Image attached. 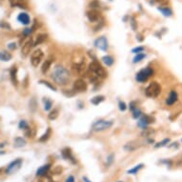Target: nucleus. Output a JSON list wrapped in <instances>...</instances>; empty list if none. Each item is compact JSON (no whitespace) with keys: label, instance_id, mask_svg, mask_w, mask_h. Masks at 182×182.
Listing matches in <instances>:
<instances>
[{"label":"nucleus","instance_id":"46","mask_svg":"<svg viewBox=\"0 0 182 182\" xmlns=\"http://www.w3.org/2000/svg\"><path fill=\"white\" fill-rule=\"evenodd\" d=\"M8 48L10 50H14V49H16V43H11V44L8 45Z\"/></svg>","mask_w":182,"mask_h":182},{"label":"nucleus","instance_id":"18","mask_svg":"<svg viewBox=\"0 0 182 182\" xmlns=\"http://www.w3.org/2000/svg\"><path fill=\"white\" fill-rule=\"evenodd\" d=\"M72 69H74V71L76 72V74L81 75V74H83V72H85V63L82 61V62L74 64V65H72Z\"/></svg>","mask_w":182,"mask_h":182},{"label":"nucleus","instance_id":"24","mask_svg":"<svg viewBox=\"0 0 182 182\" xmlns=\"http://www.w3.org/2000/svg\"><path fill=\"white\" fill-rule=\"evenodd\" d=\"M157 9H158L159 12H161L163 16H166V17H170L172 14H173L172 10L169 8L168 6H167V7H161V8H157Z\"/></svg>","mask_w":182,"mask_h":182},{"label":"nucleus","instance_id":"34","mask_svg":"<svg viewBox=\"0 0 182 182\" xmlns=\"http://www.w3.org/2000/svg\"><path fill=\"white\" fill-rule=\"evenodd\" d=\"M89 7L91 8V10H97L100 8V3L97 1V0H93L89 4Z\"/></svg>","mask_w":182,"mask_h":182},{"label":"nucleus","instance_id":"36","mask_svg":"<svg viewBox=\"0 0 182 182\" xmlns=\"http://www.w3.org/2000/svg\"><path fill=\"white\" fill-rule=\"evenodd\" d=\"M39 83L40 84H43V85H45V86H47L49 89H51V90H53V91H56V88L53 85V84H51L50 82H48V81H46V80H40L39 81Z\"/></svg>","mask_w":182,"mask_h":182},{"label":"nucleus","instance_id":"4","mask_svg":"<svg viewBox=\"0 0 182 182\" xmlns=\"http://www.w3.org/2000/svg\"><path fill=\"white\" fill-rule=\"evenodd\" d=\"M112 126H113V121L100 119V120L96 121L92 125V130L93 132H103V131L110 129Z\"/></svg>","mask_w":182,"mask_h":182},{"label":"nucleus","instance_id":"2","mask_svg":"<svg viewBox=\"0 0 182 182\" xmlns=\"http://www.w3.org/2000/svg\"><path fill=\"white\" fill-rule=\"evenodd\" d=\"M89 71L93 72L97 77L99 78H106L107 77V72L104 70V68L97 61H93L89 65Z\"/></svg>","mask_w":182,"mask_h":182},{"label":"nucleus","instance_id":"32","mask_svg":"<svg viewBox=\"0 0 182 182\" xmlns=\"http://www.w3.org/2000/svg\"><path fill=\"white\" fill-rule=\"evenodd\" d=\"M143 164H138V165H136L135 167V168H133V169H131V170H129L127 173H130V174H135L138 171H139V170H141L142 168H143Z\"/></svg>","mask_w":182,"mask_h":182},{"label":"nucleus","instance_id":"8","mask_svg":"<svg viewBox=\"0 0 182 182\" xmlns=\"http://www.w3.org/2000/svg\"><path fill=\"white\" fill-rule=\"evenodd\" d=\"M154 120H155L154 117H152L150 115H141L139 117V120L137 122V125H138V127H140L144 130L147 128V126L149 124L154 122Z\"/></svg>","mask_w":182,"mask_h":182},{"label":"nucleus","instance_id":"50","mask_svg":"<svg viewBox=\"0 0 182 182\" xmlns=\"http://www.w3.org/2000/svg\"><path fill=\"white\" fill-rule=\"evenodd\" d=\"M118 182H121V181H118Z\"/></svg>","mask_w":182,"mask_h":182},{"label":"nucleus","instance_id":"7","mask_svg":"<svg viewBox=\"0 0 182 182\" xmlns=\"http://www.w3.org/2000/svg\"><path fill=\"white\" fill-rule=\"evenodd\" d=\"M22 159L21 158H17L16 160H13V161H12L8 167H7V169H6V173H8V174H12L13 173H16L20 167L21 165H22Z\"/></svg>","mask_w":182,"mask_h":182},{"label":"nucleus","instance_id":"3","mask_svg":"<svg viewBox=\"0 0 182 182\" xmlns=\"http://www.w3.org/2000/svg\"><path fill=\"white\" fill-rule=\"evenodd\" d=\"M160 93H161V86L156 81L150 83V85L147 87L146 90H145L146 96L148 97H152V98L157 97L160 94Z\"/></svg>","mask_w":182,"mask_h":182},{"label":"nucleus","instance_id":"39","mask_svg":"<svg viewBox=\"0 0 182 182\" xmlns=\"http://www.w3.org/2000/svg\"><path fill=\"white\" fill-rule=\"evenodd\" d=\"M18 127H19L20 130H25V131L27 129H29V125H28V123L25 120H21L19 122V124H18Z\"/></svg>","mask_w":182,"mask_h":182},{"label":"nucleus","instance_id":"23","mask_svg":"<svg viewBox=\"0 0 182 182\" xmlns=\"http://www.w3.org/2000/svg\"><path fill=\"white\" fill-rule=\"evenodd\" d=\"M46 39H47V34L46 33H40V34H38V36L36 37V40L33 42V47L41 44V43H43Z\"/></svg>","mask_w":182,"mask_h":182},{"label":"nucleus","instance_id":"31","mask_svg":"<svg viewBox=\"0 0 182 182\" xmlns=\"http://www.w3.org/2000/svg\"><path fill=\"white\" fill-rule=\"evenodd\" d=\"M154 130L151 129V128H146V129H144L143 130V132L141 133V135L142 136H146V137H150L152 136V135L154 134Z\"/></svg>","mask_w":182,"mask_h":182},{"label":"nucleus","instance_id":"16","mask_svg":"<svg viewBox=\"0 0 182 182\" xmlns=\"http://www.w3.org/2000/svg\"><path fill=\"white\" fill-rule=\"evenodd\" d=\"M10 4L12 7L27 9V0H10Z\"/></svg>","mask_w":182,"mask_h":182},{"label":"nucleus","instance_id":"28","mask_svg":"<svg viewBox=\"0 0 182 182\" xmlns=\"http://www.w3.org/2000/svg\"><path fill=\"white\" fill-rule=\"evenodd\" d=\"M104 100H105V97L103 96H94L93 98H92L91 99V102L93 105H98L101 102H103Z\"/></svg>","mask_w":182,"mask_h":182},{"label":"nucleus","instance_id":"17","mask_svg":"<svg viewBox=\"0 0 182 182\" xmlns=\"http://www.w3.org/2000/svg\"><path fill=\"white\" fill-rule=\"evenodd\" d=\"M140 144L137 141H130L127 144H125L124 146V150H126L127 152H133L135 150H136L137 148H139Z\"/></svg>","mask_w":182,"mask_h":182},{"label":"nucleus","instance_id":"48","mask_svg":"<svg viewBox=\"0 0 182 182\" xmlns=\"http://www.w3.org/2000/svg\"><path fill=\"white\" fill-rule=\"evenodd\" d=\"M66 182H75V177L72 176H70L67 179H66Z\"/></svg>","mask_w":182,"mask_h":182},{"label":"nucleus","instance_id":"30","mask_svg":"<svg viewBox=\"0 0 182 182\" xmlns=\"http://www.w3.org/2000/svg\"><path fill=\"white\" fill-rule=\"evenodd\" d=\"M146 57V54H145L144 53H140V54H137L135 56V58H134V60H133V62L134 63H138V62H140V61H142L144 58Z\"/></svg>","mask_w":182,"mask_h":182},{"label":"nucleus","instance_id":"41","mask_svg":"<svg viewBox=\"0 0 182 182\" xmlns=\"http://www.w3.org/2000/svg\"><path fill=\"white\" fill-rule=\"evenodd\" d=\"M118 108H119V110L122 111V112L126 111V109H127L126 103H125V102H123V101H119V103H118Z\"/></svg>","mask_w":182,"mask_h":182},{"label":"nucleus","instance_id":"9","mask_svg":"<svg viewBox=\"0 0 182 182\" xmlns=\"http://www.w3.org/2000/svg\"><path fill=\"white\" fill-rule=\"evenodd\" d=\"M94 45H96V47L101 51H107L108 49V40L106 39V37H104V36H101V37L97 38L96 41H94Z\"/></svg>","mask_w":182,"mask_h":182},{"label":"nucleus","instance_id":"20","mask_svg":"<svg viewBox=\"0 0 182 182\" xmlns=\"http://www.w3.org/2000/svg\"><path fill=\"white\" fill-rule=\"evenodd\" d=\"M52 63H53V58L52 57L47 58V59L44 61V63L42 64V67H41V72H43V74H46V72L49 71Z\"/></svg>","mask_w":182,"mask_h":182},{"label":"nucleus","instance_id":"22","mask_svg":"<svg viewBox=\"0 0 182 182\" xmlns=\"http://www.w3.org/2000/svg\"><path fill=\"white\" fill-rule=\"evenodd\" d=\"M150 4L156 5V6H158V8H161V7H167V6H168L169 0H151Z\"/></svg>","mask_w":182,"mask_h":182},{"label":"nucleus","instance_id":"14","mask_svg":"<svg viewBox=\"0 0 182 182\" xmlns=\"http://www.w3.org/2000/svg\"><path fill=\"white\" fill-rule=\"evenodd\" d=\"M61 154H62L63 157H64L65 159L71 160V161H72V163H75V162H76L75 159V157H74V156H72V152L71 149H69V148L63 149L62 152H61Z\"/></svg>","mask_w":182,"mask_h":182},{"label":"nucleus","instance_id":"37","mask_svg":"<svg viewBox=\"0 0 182 182\" xmlns=\"http://www.w3.org/2000/svg\"><path fill=\"white\" fill-rule=\"evenodd\" d=\"M169 142H170V139H169V138H165V139H163L161 142H158L157 144H156V145H155V147H156V148L164 147V146H166V145L168 144Z\"/></svg>","mask_w":182,"mask_h":182},{"label":"nucleus","instance_id":"10","mask_svg":"<svg viewBox=\"0 0 182 182\" xmlns=\"http://www.w3.org/2000/svg\"><path fill=\"white\" fill-rule=\"evenodd\" d=\"M87 17L91 22H96L101 17L100 12L97 10H90L87 12Z\"/></svg>","mask_w":182,"mask_h":182},{"label":"nucleus","instance_id":"25","mask_svg":"<svg viewBox=\"0 0 182 182\" xmlns=\"http://www.w3.org/2000/svg\"><path fill=\"white\" fill-rule=\"evenodd\" d=\"M12 59V54L8 52H5V51H2L0 52V60L3 62H7Z\"/></svg>","mask_w":182,"mask_h":182},{"label":"nucleus","instance_id":"35","mask_svg":"<svg viewBox=\"0 0 182 182\" xmlns=\"http://www.w3.org/2000/svg\"><path fill=\"white\" fill-rule=\"evenodd\" d=\"M57 116H58V110H57V109H54V111H52V112L49 114L48 117L51 120H54V119L57 118Z\"/></svg>","mask_w":182,"mask_h":182},{"label":"nucleus","instance_id":"6","mask_svg":"<svg viewBox=\"0 0 182 182\" xmlns=\"http://www.w3.org/2000/svg\"><path fill=\"white\" fill-rule=\"evenodd\" d=\"M43 56H44V54L43 52L38 49V50H35L34 52L31 55V63L33 67H37L38 65L41 63L42 59H43Z\"/></svg>","mask_w":182,"mask_h":182},{"label":"nucleus","instance_id":"40","mask_svg":"<svg viewBox=\"0 0 182 182\" xmlns=\"http://www.w3.org/2000/svg\"><path fill=\"white\" fill-rule=\"evenodd\" d=\"M38 181L37 182H53L52 179H51L47 174L46 176H43V177H38Z\"/></svg>","mask_w":182,"mask_h":182},{"label":"nucleus","instance_id":"45","mask_svg":"<svg viewBox=\"0 0 182 182\" xmlns=\"http://www.w3.org/2000/svg\"><path fill=\"white\" fill-rule=\"evenodd\" d=\"M135 108H137V107L135 106V102H134V101H132V102L130 103V110L133 112V111L135 110Z\"/></svg>","mask_w":182,"mask_h":182},{"label":"nucleus","instance_id":"49","mask_svg":"<svg viewBox=\"0 0 182 182\" xmlns=\"http://www.w3.org/2000/svg\"><path fill=\"white\" fill-rule=\"evenodd\" d=\"M135 19H134V18H132V25H133V29H134V31H135V29H136V27H135Z\"/></svg>","mask_w":182,"mask_h":182},{"label":"nucleus","instance_id":"44","mask_svg":"<svg viewBox=\"0 0 182 182\" xmlns=\"http://www.w3.org/2000/svg\"><path fill=\"white\" fill-rule=\"evenodd\" d=\"M62 172V168L60 166H56V167H54V171H53V173H54V174H58V173H60Z\"/></svg>","mask_w":182,"mask_h":182},{"label":"nucleus","instance_id":"13","mask_svg":"<svg viewBox=\"0 0 182 182\" xmlns=\"http://www.w3.org/2000/svg\"><path fill=\"white\" fill-rule=\"evenodd\" d=\"M177 98H178L177 93L176 91H171L169 96L167 97V99H166V104L168 106H171V105H173V104H174L177 102Z\"/></svg>","mask_w":182,"mask_h":182},{"label":"nucleus","instance_id":"38","mask_svg":"<svg viewBox=\"0 0 182 182\" xmlns=\"http://www.w3.org/2000/svg\"><path fill=\"white\" fill-rule=\"evenodd\" d=\"M141 115H142V113H141V111L139 110V109L135 108V110L133 111V117H134L135 119L139 118Z\"/></svg>","mask_w":182,"mask_h":182},{"label":"nucleus","instance_id":"5","mask_svg":"<svg viewBox=\"0 0 182 182\" xmlns=\"http://www.w3.org/2000/svg\"><path fill=\"white\" fill-rule=\"evenodd\" d=\"M152 74H154V70H152V68L150 67H147V68H145L141 71H139L136 74V76H135V79L137 80L138 82H140V83H143V82H146L148 78L152 75Z\"/></svg>","mask_w":182,"mask_h":182},{"label":"nucleus","instance_id":"12","mask_svg":"<svg viewBox=\"0 0 182 182\" xmlns=\"http://www.w3.org/2000/svg\"><path fill=\"white\" fill-rule=\"evenodd\" d=\"M33 47V41L32 39L28 40L27 42L24 43V45L22 46V50H21V53H22L23 56H27L29 54L31 53V50Z\"/></svg>","mask_w":182,"mask_h":182},{"label":"nucleus","instance_id":"33","mask_svg":"<svg viewBox=\"0 0 182 182\" xmlns=\"http://www.w3.org/2000/svg\"><path fill=\"white\" fill-rule=\"evenodd\" d=\"M50 135H51V128H48L47 131H46V133L43 135L40 138H39V141L41 142H44L46 140H48L49 138H50Z\"/></svg>","mask_w":182,"mask_h":182},{"label":"nucleus","instance_id":"1","mask_svg":"<svg viewBox=\"0 0 182 182\" xmlns=\"http://www.w3.org/2000/svg\"><path fill=\"white\" fill-rule=\"evenodd\" d=\"M52 78L56 84L65 86L69 83L71 76L69 71L66 68H64L61 65H56L52 72Z\"/></svg>","mask_w":182,"mask_h":182},{"label":"nucleus","instance_id":"19","mask_svg":"<svg viewBox=\"0 0 182 182\" xmlns=\"http://www.w3.org/2000/svg\"><path fill=\"white\" fill-rule=\"evenodd\" d=\"M51 168V164H46V165H43L41 166L40 168L36 171V176L37 177H43V176H46L47 173L49 172Z\"/></svg>","mask_w":182,"mask_h":182},{"label":"nucleus","instance_id":"11","mask_svg":"<svg viewBox=\"0 0 182 182\" xmlns=\"http://www.w3.org/2000/svg\"><path fill=\"white\" fill-rule=\"evenodd\" d=\"M74 90L76 92H85L87 90V84L83 79H77L74 83Z\"/></svg>","mask_w":182,"mask_h":182},{"label":"nucleus","instance_id":"21","mask_svg":"<svg viewBox=\"0 0 182 182\" xmlns=\"http://www.w3.org/2000/svg\"><path fill=\"white\" fill-rule=\"evenodd\" d=\"M10 74H11V79H12V84L16 86L17 85V68L16 66L12 67Z\"/></svg>","mask_w":182,"mask_h":182},{"label":"nucleus","instance_id":"43","mask_svg":"<svg viewBox=\"0 0 182 182\" xmlns=\"http://www.w3.org/2000/svg\"><path fill=\"white\" fill-rule=\"evenodd\" d=\"M33 29H34V27H33V28H31V29H29V28H27V29H25L24 30V32H23V33H24V35H26V36H28V35H30L33 32Z\"/></svg>","mask_w":182,"mask_h":182},{"label":"nucleus","instance_id":"15","mask_svg":"<svg viewBox=\"0 0 182 182\" xmlns=\"http://www.w3.org/2000/svg\"><path fill=\"white\" fill-rule=\"evenodd\" d=\"M18 21L23 25H29L31 23V19H30V16H29V14L26 13V12H21L19 13V16L17 17Z\"/></svg>","mask_w":182,"mask_h":182},{"label":"nucleus","instance_id":"47","mask_svg":"<svg viewBox=\"0 0 182 182\" xmlns=\"http://www.w3.org/2000/svg\"><path fill=\"white\" fill-rule=\"evenodd\" d=\"M113 158H114V155H110L108 157V165L111 164L113 162Z\"/></svg>","mask_w":182,"mask_h":182},{"label":"nucleus","instance_id":"27","mask_svg":"<svg viewBox=\"0 0 182 182\" xmlns=\"http://www.w3.org/2000/svg\"><path fill=\"white\" fill-rule=\"evenodd\" d=\"M102 61H103V63L105 64V65H107V66H112V65L114 64V58L111 56V55H105V56H103L102 57Z\"/></svg>","mask_w":182,"mask_h":182},{"label":"nucleus","instance_id":"42","mask_svg":"<svg viewBox=\"0 0 182 182\" xmlns=\"http://www.w3.org/2000/svg\"><path fill=\"white\" fill-rule=\"evenodd\" d=\"M143 51H144V48L143 47H136V48H134L132 50V53L134 54H140V53H143Z\"/></svg>","mask_w":182,"mask_h":182},{"label":"nucleus","instance_id":"29","mask_svg":"<svg viewBox=\"0 0 182 182\" xmlns=\"http://www.w3.org/2000/svg\"><path fill=\"white\" fill-rule=\"evenodd\" d=\"M43 102H44V110L45 111H50L53 107V101L49 99V98H44L43 99Z\"/></svg>","mask_w":182,"mask_h":182},{"label":"nucleus","instance_id":"26","mask_svg":"<svg viewBox=\"0 0 182 182\" xmlns=\"http://www.w3.org/2000/svg\"><path fill=\"white\" fill-rule=\"evenodd\" d=\"M25 145H26V140L23 139L22 137H16V139H14V147L16 148L24 147Z\"/></svg>","mask_w":182,"mask_h":182}]
</instances>
